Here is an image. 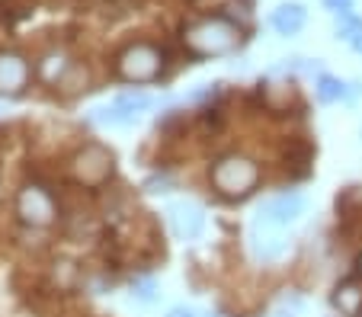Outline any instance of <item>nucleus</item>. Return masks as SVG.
<instances>
[{
  "mask_svg": "<svg viewBox=\"0 0 362 317\" xmlns=\"http://www.w3.org/2000/svg\"><path fill=\"white\" fill-rule=\"evenodd\" d=\"M209 183H212L218 199L244 202L247 196H253L257 186H260V164L250 160L247 154H225V157H218L212 164Z\"/></svg>",
  "mask_w": 362,
  "mask_h": 317,
  "instance_id": "f257e3e1",
  "label": "nucleus"
},
{
  "mask_svg": "<svg viewBox=\"0 0 362 317\" xmlns=\"http://www.w3.org/2000/svg\"><path fill=\"white\" fill-rule=\"evenodd\" d=\"M186 49L199 58H218L238 49L240 42V26H234L225 13L221 16H202V20L189 23L183 29Z\"/></svg>",
  "mask_w": 362,
  "mask_h": 317,
  "instance_id": "f03ea898",
  "label": "nucleus"
},
{
  "mask_svg": "<svg viewBox=\"0 0 362 317\" xmlns=\"http://www.w3.org/2000/svg\"><path fill=\"white\" fill-rule=\"evenodd\" d=\"M68 170L77 186L100 189V186H106L112 179V173H116V154L103 145V141H87L83 148L74 151Z\"/></svg>",
  "mask_w": 362,
  "mask_h": 317,
  "instance_id": "7ed1b4c3",
  "label": "nucleus"
},
{
  "mask_svg": "<svg viewBox=\"0 0 362 317\" xmlns=\"http://www.w3.org/2000/svg\"><path fill=\"white\" fill-rule=\"evenodd\" d=\"M116 71L129 83H151L164 71V52L154 49L151 42H135L116 58Z\"/></svg>",
  "mask_w": 362,
  "mask_h": 317,
  "instance_id": "20e7f679",
  "label": "nucleus"
},
{
  "mask_svg": "<svg viewBox=\"0 0 362 317\" xmlns=\"http://www.w3.org/2000/svg\"><path fill=\"white\" fill-rule=\"evenodd\" d=\"M16 218L29 228H52L58 221V205H55V196L48 193L45 186L39 183H26V186L16 193Z\"/></svg>",
  "mask_w": 362,
  "mask_h": 317,
  "instance_id": "39448f33",
  "label": "nucleus"
},
{
  "mask_svg": "<svg viewBox=\"0 0 362 317\" xmlns=\"http://www.w3.org/2000/svg\"><path fill=\"white\" fill-rule=\"evenodd\" d=\"M308 208V199L301 193H279L273 196V199H267L260 205V212H257V218L260 225H267V228H286V225H292V221H298L301 215H305Z\"/></svg>",
  "mask_w": 362,
  "mask_h": 317,
  "instance_id": "423d86ee",
  "label": "nucleus"
},
{
  "mask_svg": "<svg viewBox=\"0 0 362 317\" xmlns=\"http://www.w3.org/2000/svg\"><path fill=\"white\" fill-rule=\"evenodd\" d=\"M167 225H170V231H173L177 241H196L205 228V215L196 202L180 199L167 208Z\"/></svg>",
  "mask_w": 362,
  "mask_h": 317,
  "instance_id": "0eeeda50",
  "label": "nucleus"
},
{
  "mask_svg": "<svg viewBox=\"0 0 362 317\" xmlns=\"http://www.w3.org/2000/svg\"><path fill=\"white\" fill-rule=\"evenodd\" d=\"M148 106H151L148 93H135V90H132V93L116 97L110 106L96 109V122H103V125H132Z\"/></svg>",
  "mask_w": 362,
  "mask_h": 317,
  "instance_id": "6e6552de",
  "label": "nucleus"
},
{
  "mask_svg": "<svg viewBox=\"0 0 362 317\" xmlns=\"http://www.w3.org/2000/svg\"><path fill=\"white\" fill-rule=\"evenodd\" d=\"M29 83V64L16 52H0V97H20Z\"/></svg>",
  "mask_w": 362,
  "mask_h": 317,
  "instance_id": "1a4fd4ad",
  "label": "nucleus"
},
{
  "mask_svg": "<svg viewBox=\"0 0 362 317\" xmlns=\"http://www.w3.org/2000/svg\"><path fill=\"white\" fill-rule=\"evenodd\" d=\"M253 253L260 256V260H276V256L286 253L288 241L279 234V228H267L260 221H253V241H250Z\"/></svg>",
  "mask_w": 362,
  "mask_h": 317,
  "instance_id": "9d476101",
  "label": "nucleus"
},
{
  "mask_svg": "<svg viewBox=\"0 0 362 317\" xmlns=\"http://www.w3.org/2000/svg\"><path fill=\"white\" fill-rule=\"evenodd\" d=\"M330 301H334V308L340 311L343 317H359V311H362V279L349 276V279H343V282H337Z\"/></svg>",
  "mask_w": 362,
  "mask_h": 317,
  "instance_id": "9b49d317",
  "label": "nucleus"
},
{
  "mask_svg": "<svg viewBox=\"0 0 362 317\" xmlns=\"http://www.w3.org/2000/svg\"><path fill=\"white\" fill-rule=\"evenodd\" d=\"M308 23V10L301 4H279L273 10V29L279 35H298Z\"/></svg>",
  "mask_w": 362,
  "mask_h": 317,
  "instance_id": "f8f14e48",
  "label": "nucleus"
},
{
  "mask_svg": "<svg viewBox=\"0 0 362 317\" xmlns=\"http://www.w3.org/2000/svg\"><path fill=\"white\" fill-rule=\"evenodd\" d=\"M346 97H349V87L340 77H330V74L317 77V100H321V103H340V100H346Z\"/></svg>",
  "mask_w": 362,
  "mask_h": 317,
  "instance_id": "ddd939ff",
  "label": "nucleus"
},
{
  "mask_svg": "<svg viewBox=\"0 0 362 317\" xmlns=\"http://www.w3.org/2000/svg\"><path fill=\"white\" fill-rule=\"evenodd\" d=\"M87 80H90V74L83 64H68V71H64L62 80H58V90H62V93H81V90L87 87Z\"/></svg>",
  "mask_w": 362,
  "mask_h": 317,
  "instance_id": "4468645a",
  "label": "nucleus"
},
{
  "mask_svg": "<svg viewBox=\"0 0 362 317\" xmlns=\"http://www.w3.org/2000/svg\"><path fill=\"white\" fill-rule=\"evenodd\" d=\"M64 71H68V64H64V58H62V55H48L45 61L39 64V74L45 77V80H52V83L62 80Z\"/></svg>",
  "mask_w": 362,
  "mask_h": 317,
  "instance_id": "2eb2a0df",
  "label": "nucleus"
},
{
  "mask_svg": "<svg viewBox=\"0 0 362 317\" xmlns=\"http://www.w3.org/2000/svg\"><path fill=\"white\" fill-rule=\"evenodd\" d=\"M132 295H135L138 301H144V304L158 301V282H154V279H148V276L135 279V282H132Z\"/></svg>",
  "mask_w": 362,
  "mask_h": 317,
  "instance_id": "dca6fc26",
  "label": "nucleus"
},
{
  "mask_svg": "<svg viewBox=\"0 0 362 317\" xmlns=\"http://www.w3.org/2000/svg\"><path fill=\"white\" fill-rule=\"evenodd\" d=\"M55 282H58V289H74L77 285V266L74 263H68V260H62V263H55Z\"/></svg>",
  "mask_w": 362,
  "mask_h": 317,
  "instance_id": "f3484780",
  "label": "nucleus"
},
{
  "mask_svg": "<svg viewBox=\"0 0 362 317\" xmlns=\"http://www.w3.org/2000/svg\"><path fill=\"white\" fill-rule=\"evenodd\" d=\"M144 189H148V193H167V189H170V177H151V179H144Z\"/></svg>",
  "mask_w": 362,
  "mask_h": 317,
  "instance_id": "a211bd4d",
  "label": "nucleus"
},
{
  "mask_svg": "<svg viewBox=\"0 0 362 317\" xmlns=\"http://www.w3.org/2000/svg\"><path fill=\"white\" fill-rule=\"evenodd\" d=\"M324 7H327L330 13H337V16H349L353 4H349V0H324Z\"/></svg>",
  "mask_w": 362,
  "mask_h": 317,
  "instance_id": "6ab92c4d",
  "label": "nucleus"
},
{
  "mask_svg": "<svg viewBox=\"0 0 362 317\" xmlns=\"http://www.w3.org/2000/svg\"><path fill=\"white\" fill-rule=\"evenodd\" d=\"M167 317H192V311L189 308H170L167 311Z\"/></svg>",
  "mask_w": 362,
  "mask_h": 317,
  "instance_id": "aec40b11",
  "label": "nucleus"
},
{
  "mask_svg": "<svg viewBox=\"0 0 362 317\" xmlns=\"http://www.w3.org/2000/svg\"><path fill=\"white\" fill-rule=\"evenodd\" d=\"M349 45H353V52H359V55H362V32H359V35H356V39H353V42H349Z\"/></svg>",
  "mask_w": 362,
  "mask_h": 317,
  "instance_id": "412c9836",
  "label": "nucleus"
},
{
  "mask_svg": "<svg viewBox=\"0 0 362 317\" xmlns=\"http://www.w3.org/2000/svg\"><path fill=\"white\" fill-rule=\"evenodd\" d=\"M4 199H7V186H4V179H0V205H4Z\"/></svg>",
  "mask_w": 362,
  "mask_h": 317,
  "instance_id": "4be33fe9",
  "label": "nucleus"
},
{
  "mask_svg": "<svg viewBox=\"0 0 362 317\" xmlns=\"http://www.w3.org/2000/svg\"><path fill=\"white\" fill-rule=\"evenodd\" d=\"M356 269H359V279H362V253H359V260H356Z\"/></svg>",
  "mask_w": 362,
  "mask_h": 317,
  "instance_id": "5701e85b",
  "label": "nucleus"
},
{
  "mask_svg": "<svg viewBox=\"0 0 362 317\" xmlns=\"http://www.w3.org/2000/svg\"><path fill=\"white\" fill-rule=\"evenodd\" d=\"M276 317H292V314H286V311H282V314H276Z\"/></svg>",
  "mask_w": 362,
  "mask_h": 317,
  "instance_id": "b1692460",
  "label": "nucleus"
},
{
  "mask_svg": "<svg viewBox=\"0 0 362 317\" xmlns=\"http://www.w3.org/2000/svg\"><path fill=\"white\" fill-rule=\"evenodd\" d=\"M359 317H362V311H359Z\"/></svg>",
  "mask_w": 362,
  "mask_h": 317,
  "instance_id": "393cba45",
  "label": "nucleus"
}]
</instances>
